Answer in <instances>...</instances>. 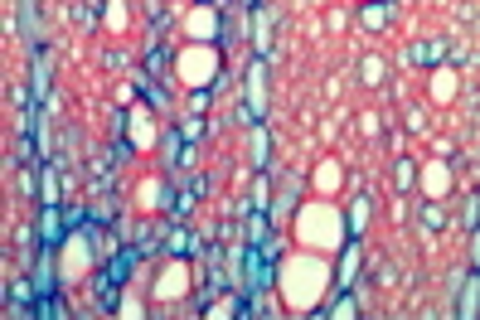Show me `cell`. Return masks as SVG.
Wrapping results in <instances>:
<instances>
[{"instance_id": "cell-1", "label": "cell", "mask_w": 480, "mask_h": 320, "mask_svg": "<svg viewBox=\"0 0 480 320\" xmlns=\"http://www.w3.org/2000/svg\"><path fill=\"white\" fill-rule=\"evenodd\" d=\"M131 267H136V247H127V253H117V257H112V267H107V281H102V291H98V296H102V306H112V301H117V281H122Z\"/></svg>"}, {"instance_id": "cell-2", "label": "cell", "mask_w": 480, "mask_h": 320, "mask_svg": "<svg viewBox=\"0 0 480 320\" xmlns=\"http://www.w3.org/2000/svg\"><path fill=\"white\" fill-rule=\"evenodd\" d=\"M253 112H262V68H253Z\"/></svg>"}]
</instances>
